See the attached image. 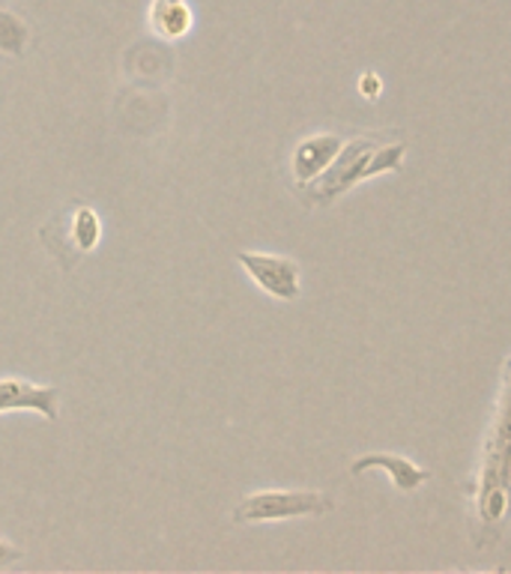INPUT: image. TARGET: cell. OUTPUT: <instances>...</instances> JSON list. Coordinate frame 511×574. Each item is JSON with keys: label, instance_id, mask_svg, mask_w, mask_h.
<instances>
[{"label": "cell", "instance_id": "obj_1", "mask_svg": "<svg viewBox=\"0 0 511 574\" xmlns=\"http://www.w3.org/2000/svg\"><path fill=\"white\" fill-rule=\"evenodd\" d=\"M335 509L330 494L321 491H254L233 509V524H272L309 514H326Z\"/></svg>", "mask_w": 511, "mask_h": 574}, {"label": "cell", "instance_id": "obj_2", "mask_svg": "<svg viewBox=\"0 0 511 574\" xmlns=\"http://www.w3.org/2000/svg\"><path fill=\"white\" fill-rule=\"evenodd\" d=\"M374 144H377L374 138H356V142L344 144L330 168L321 177H314V180L302 186L305 198L311 203H330L347 189H353L356 182L372 180L368 168H372V156L377 150Z\"/></svg>", "mask_w": 511, "mask_h": 574}, {"label": "cell", "instance_id": "obj_3", "mask_svg": "<svg viewBox=\"0 0 511 574\" xmlns=\"http://www.w3.org/2000/svg\"><path fill=\"white\" fill-rule=\"evenodd\" d=\"M237 261L251 282L258 284L263 293H270L272 300L291 303L300 296V267L291 258L267 252H240Z\"/></svg>", "mask_w": 511, "mask_h": 574}, {"label": "cell", "instance_id": "obj_4", "mask_svg": "<svg viewBox=\"0 0 511 574\" xmlns=\"http://www.w3.org/2000/svg\"><path fill=\"white\" fill-rule=\"evenodd\" d=\"M36 414L49 422L61 416V389L58 386H36L24 377H0V416L3 414Z\"/></svg>", "mask_w": 511, "mask_h": 574}, {"label": "cell", "instance_id": "obj_5", "mask_svg": "<svg viewBox=\"0 0 511 574\" xmlns=\"http://www.w3.org/2000/svg\"><path fill=\"white\" fill-rule=\"evenodd\" d=\"M341 147H344V142H341L338 135H332V132L311 135V138L296 144L291 159L293 180L300 182V186H305V182H311L314 177H321L332 165V159L338 156Z\"/></svg>", "mask_w": 511, "mask_h": 574}, {"label": "cell", "instance_id": "obj_6", "mask_svg": "<svg viewBox=\"0 0 511 574\" xmlns=\"http://www.w3.org/2000/svg\"><path fill=\"white\" fill-rule=\"evenodd\" d=\"M150 31L165 42H177L189 36L195 28V10L189 0H150L147 7Z\"/></svg>", "mask_w": 511, "mask_h": 574}, {"label": "cell", "instance_id": "obj_7", "mask_svg": "<svg viewBox=\"0 0 511 574\" xmlns=\"http://www.w3.org/2000/svg\"><path fill=\"white\" fill-rule=\"evenodd\" d=\"M365 470H383L401 491H416V488L428 479V470H421V467H416V463L401 458V455L386 452L362 455V458H356V461L351 463L353 476H362Z\"/></svg>", "mask_w": 511, "mask_h": 574}, {"label": "cell", "instance_id": "obj_8", "mask_svg": "<svg viewBox=\"0 0 511 574\" xmlns=\"http://www.w3.org/2000/svg\"><path fill=\"white\" fill-rule=\"evenodd\" d=\"M70 237H72V246H75V252L91 254L102 240L100 212L93 210V207H87V203L75 207L70 216Z\"/></svg>", "mask_w": 511, "mask_h": 574}, {"label": "cell", "instance_id": "obj_9", "mask_svg": "<svg viewBox=\"0 0 511 574\" xmlns=\"http://www.w3.org/2000/svg\"><path fill=\"white\" fill-rule=\"evenodd\" d=\"M28 42H31L28 21L21 19L19 12L0 7V54L19 61V58H24V51H28Z\"/></svg>", "mask_w": 511, "mask_h": 574}, {"label": "cell", "instance_id": "obj_10", "mask_svg": "<svg viewBox=\"0 0 511 574\" xmlns=\"http://www.w3.org/2000/svg\"><path fill=\"white\" fill-rule=\"evenodd\" d=\"M383 91V81L374 75V72H365L359 79V93L365 96V100H377Z\"/></svg>", "mask_w": 511, "mask_h": 574}, {"label": "cell", "instance_id": "obj_11", "mask_svg": "<svg viewBox=\"0 0 511 574\" xmlns=\"http://www.w3.org/2000/svg\"><path fill=\"white\" fill-rule=\"evenodd\" d=\"M505 509V494H502L500 488H493L491 497L484 500V518H500V512Z\"/></svg>", "mask_w": 511, "mask_h": 574}, {"label": "cell", "instance_id": "obj_12", "mask_svg": "<svg viewBox=\"0 0 511 574\" xmlns=\"http://www.w3.org/2000/svg\"><path fill=\"white\" fill-rule=\"evenodd\" d=\"M21 556H24V551L21 547H15L12 542H7V539H0V568H7V565L19 563Z\"/></svg>", "mask_w": 511, "mask_h": 574}, {"label": "cell", "instance_id": "obj_13", "mask_svg": "<svg viewBox=\"0 0 511 574\" xmlns=\"http://www.w3.org/2000/svg\"><path fill=\"white\" fill-rule=\"evenodd\" d=\"M500 470H502V482H509V484H511V443L505 446V455H502Z\"/></svg>", "mask_w": 511, "mask_h": 574}]
</instances>
